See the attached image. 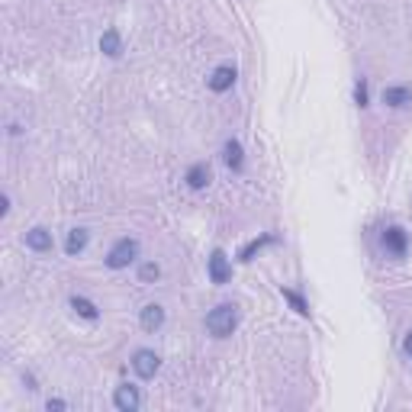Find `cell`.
Returning <instances> with one entry per match:
<instances>
[{
    "label": "cell",
    "mask_w": 412,
    "mask_h": 412,
    "mask_svg": "<svg viewBox=\"0 0 412 412\" xmlns=\"http://www.w3.org/2000/svg\"><path fill=\"white\" fill-rule=\"evenodd\" d=\"M139 322H142V328H146V332H158V328L165 326V309H161L158 303L142 306V316H139Z\"/></svg>",
    "instance_id": "obj_10"
},
{
    "label": "cell",
    "mask_w": 412,
    "mask_h": 412,
    "mask_svg": "<svg viewBox=\"0 0 412 412\" xmlns=\"http://www.w3.org/2000/svg\"><path fill=\"white\" fill-rule=\"evenodd\" d=\"M65 406H68L65 399H49V403H46V409L52 412V409H65Z\"/></svg>",
    "instance_id": "obj_21"
},
{
    "label": "cell",
    "mask_w": 412,
    "mask_h": 412,
    "mask_svg": "<svg viewBox=\"0 0 412 412\" xmlns=\"http://www.w3.org/2000/svg\"><path fill=\"white\" fill-rule=\"evenodd\" d=\"M71 309H75L81 319H87V322L100 319V309H97V306H94L87 297H71Z\"/></svg>",
    "instance_id": "obj_16"
},
{
    "label": "cell",
    "mask_w": 412,
    "mask_h": 412,
    "mask_svg": "<svg viewBox=\"0 0 412 412\" xmlns=\"http://www.w3.org/2000/svg\"><path fill=\"white\" fill-rule=\"evenodd\" d=\"M206 84H210L213 94H226L232 84H236V68H232V65H219L213 75L206 77Z\"/></svg>",
    "instance_id": "obj_7"
},
{
    "label": "cell",
    "mask_w": 412,
    "mask_h": 412,
    "mask_svg": "<svg viewBox=\"0 0 412 412\" xmlns=\"http://www.w3.org/2000/svg\"><path fill=\"white\" fill-rule=\"evenodd\" d=\"M380 245L383 252L393 255V258H406V252H409V232L403 226H387L380 236Z\"/></svg>",
    "instance_id": "obj_3"
},
{
    "label": "cell",
    "mask_w": 412,
    "mask_h": 412,
    "mask_svg": "<svg viewBox=\"0 0 412 412\" xmlns=\"http://www.w3.org/2000/svg\"><path fill=\"white\" fill-rule=\"evenodd\" d=\"M383 103L393 110H403L412 103V87L406 84H397V87H383Z\"/></svg>",
    "instance_id": "obj_8"
},
{
    "label": "cell",
    "mask_w": 412,
    "mask_h": 412,
    "mask_svg": "<svg viewBox=\"0 0 412 412\" xmlns=\"http://www.w3.org/2000/svg\"><path fill=\"white\" fill-rule=\"evenodd\" d=\"M26 248H32V252H52V232L42 229V226L30 229L26 232Z\"/></svg>",
    "instance_id": "obj_12"
},
{
    "label": "cell",
    "mask_w": 412,
    "mask_h": 412,
    "mask_svg": "<svg viewBox=\"0 0 412 412\" xmlns=\"http://www.w3.org/2000/svg\"><path fill=\"white\" fill-rule=\"evenodd\" d=\"M113 406H116L120 412H136L139 406H142L139 387H132V383H122V387H116V393H113Z\"/></svg>",
    "instance_id": "obj_6"
},
{
    "label": "cell",
    "mask_w": 412,
    "mask_h": 412,
    "mask_svg": "<svg viewBox=\"0 0 412 412\" xmlns=\"http://www.w3.org/2000/svg\"><path fill=\"white\" fill-rule=\"evenodd\" d=\"M206 274H210L213 283H229L232 281V261L222 248H213V255H210V261H206Z\"/></svg>",
    "instance_id": "obj_4"
},
{
    "label": "cell",
    "mask_w": 412,
    "mask_h": 412,
    "mask_svg": "<svg viewBox=\"0 0 412 412\" xmlns=\"http://www.w3.org/2000/svg\"><path fill=\"white\" fill-rule=\"evenodd\" d=\"M161 277V267L155 264V261H148V264H142V271H139V281L142 283H155Z\"/></svg>",
    "instance_id": "obj_18"
},
{
    "label": "cell",
    "mask_w": 412,
    "mask_h": 412,
    "mask_svg": "<svg viewBox=\"0 0 412 412\" xmlns=\"http://www.w3.org/2000/svg\"><path fill=\"white\" fill-rule=\"evenodd\" d=\"M281 293H283V300H287V303H290V306H293V309H297L300 316H309V303H306V300L300 297L297 290H290V287H283Z\"/></svg>",
    "instance_id": "obj_17"
},
{
    "label": "cell",
    "mask_w": 412,
    "mask_h": 412,
    "mask_svg": "<svg viewBox=\"0 0 412 412\" xmlns=\"http://www.w3.org/2000/svg\"><path fill=\"white\" fill-rule=\"evenodd\" d=\"M354 103H358L361 110L367 107V81H364V77H361L358 84H354Z\"/></svg>",
    "instance_id": "obj_19"
},
{
    "label": "cell",
    "mask_w": 412,
    "mask_h": 412,
    "mask_svg": "<svg viewBox=\"0 0 412 412\" xmlns=\"http://www.w3.org/2000/svg\"><path fill=\"white\" fill-rule=\"evenodd\" d=\"M184 181L191 184L193 191H203L206 184L213 181V171H210V165H206V161H197V165H191V168H187V174H184Z\"/></svg>",
    "instance_id": "obj_9"
},
{
    "label": "cell",
    "mask_w": 412,
    "mask_h": 412,
    "mask_svg": "<svg viewBox=\"0 0 412 412\" xmlns=\"http://www.w3.org/2000/svg\"><path fill=\"white\" fill-rule=\"evenodd\" d=\"M403 352H406V358L412 361V332H406V338H403Z\"/></svg>",
    "instance_id": "obj_20"
},
{
    "label": "cell",
    "mask_w": 412,
    "mask_h": 412,
    "mask_svg": "<svg viewBox=\"0 0 412 412\" xmlns=\"http://www.w3.org/2000/svg\"><path fill=\"white\" fill-rule=\"evenodd\" d=\"M274 242H277V236H271V232H267V236H261V238H252V242L238 252V261H242V264H248V261H252L261 248H267V245H274Z\"/></svg>",
    "instance_id": "obj_13"
},
{
    "label": "cell",
    "mask_w": 412,
    "mask_h": 412,
    "mask_svg": "<svg viewBox=\"0 0 412 412\" xmlns=\"http://www.w3.org/2000/svg\"><path fill=\"white\" fill-rule=\"evenodd\" d=\"M100 52L110 55V58H120L122 52V39H120V30H107L100 36Z\"/></svg>",
    "instance_id": "obj_15"
},
{
    "label": "cell",
    "mask_w": 412,
    "mask_h": 412,
    "mask_svg": "<svg viewBox=\"0 0 412 412\" xmlns=\"http://www.w3.org/2000/svg\"><path fill=\"white\" fill-rule=\"evenodd\" d=\"M139 258V242L136 238H120V242L110 248V255H107V267L110 271H122V267H129L132 261Z\"/></svg>",
    "instance_id": "obj_2"
},
{
    "label": "cell",
    "mask_w": 412,
    "mask_h": 412,
    "mask_svg": "<svg viewBox=\"0 0 412 412\" xmlns=\"http://www.w3.org/2000/svg\"><path fill=\"white\" fill-rule=\"evenodd\" d=\"M238 328V309L232 303H219L206 313V332L213 338H229Z\"/></svg>",
    "instance_id": "obj_1"
},
{
    "label": "cell",
    "mask_w": 412,
    "mask_h": 412,
    "mask_svg": "<svg viewBox=\"0 0 412 412\" xmlns=\"http://www.w3.org/2000/svg\"><path fill=\"white\" fill-rule=\"evenodd\" d=\"M158 367H161V358L152 348H139V352L132 354V371H136L142 380H152V377L158 374Z\"/></svg>",
    "instance_id": "obj_5"
},
{
    "label": "cell",
    "mask_w": 412,
    "mask_h": 412,
    "mask_svg": "<svg viewBox=\"0 0 412 412\" xmlns=\"http://www.w3.org/2000/svg\"><path fill=\"white\" fill-rule=\"evenodd\" d=\"M87 238H91V232H87V229H71L68 232V242H65V255L77 258V255L87 248Z\"/></svg>",
    "instance_id": "obj_14"
},
{
    "label": "cell",
    "mask_w": 412,
    "mask_h": 412,
    "mask_svg": "<svg viewBox=\"0 0 412 412\" xmlns=\"http://www.w3.org/2000/svg\"><path fill=\"white\" fill-rule=\"evenodd\" d=\"M222 161H226L236 174L245 168V152H242V142H238V139H229V142L222 146Z\"/></svg>",
    "instance_id": "obj_11"
}]
</instances>
